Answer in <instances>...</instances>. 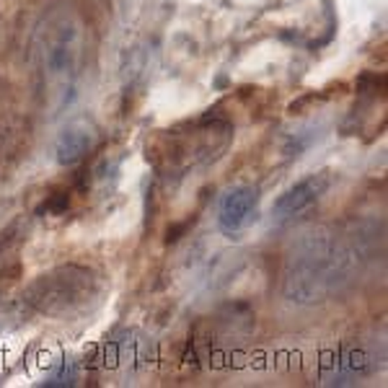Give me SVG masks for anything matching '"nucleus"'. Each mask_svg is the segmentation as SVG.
I'll list each match as a JSON object with an SVG mask.
<instances>
[{
    "label": "nucleus",
    "instance_id": "1",
    "mask_svg": "<svg viewBox=\"0 0 388 388\" xmlns=\"http://www.w3.org/2000/svg\"><path fill=\"white\" fill-rule=\"evenodd\" d=\"M85 60V21L68 0L44 8L32 34V68L47 119L60 117L78 91Z\"/></svg>",
    "mask_w": 388,
    "mask_h": 388
},
{
    "label": "nucleus",
    "instance_id": "2",
    "mask_svg": "<svg viewBox=\"0 0 388 388\" xmlns=\"http://www.w3.org/2000/svg\"><path fill=\"white\" fill-rule=\"evenodd\" d=\"M363 236L337 228H313L298 238L285 259L282 296L293 303H324L339 296L360 272Z\"/></svg>",
    "mask_w": 388,
    "mask_h": 388
},
{
    "label": "nucleus",
    "instance_id": "3",
    "mask_svg": "<svg viewBox=\"0 0 388 388\" xmlns=\"http://www.w3.org/2000/svg\"><path fill=\"white\" fill-rule=\"evenodd\" d=\"M102 277L81 264H62L44 272L24 290V305L47 319H76L102 300Z\"/></svg>",
    "mask_w": 388,
    "mask_h": 388
},
{
    "label": "nucleus",
    "instance_id": "4",
    "mask_svg": "<svg viewBox=\"0 0 388 388\" xmlns=\"http://www.w3.org/2000/svg\"><path fill=\"white\" fill-rule=\"evenodd\" d=\"M230 140H233V130L228 122L207 117L160 135L158 153H153V155H158V163L163 160V166H169V169L186 171L220 158Z\"/></svg>",
    "mask_w": 388,
    "mask_h": 388
},
{
    "label": "nucleus",
    "instance_id": "5",
    "mask_svg": "<svg viewBox=\"0 0 388 388\" xmlns=\"http://www.w3.org/2000/svg\"><path fill=\"white\" fill-rule=\"evenodd\" d=\"M259 192L251 184L230 186L218 205V228L226 238H241L256 218Z\"/></svg>",
    "mask_w": 388,
    "mask_h": 388
},
{
    "label": "nucleus",
    "instance_id": "6",
    "mask_svg": "<svg viewBox=\"0 0 388 388\" xmlns=\"http://www.w3.org/2000/svg\"><path fill=\"white\" fill-rule=\"evenodd\" d=\"M329 189V174L326 171H319V174H308L305 179H300L298 184H293L290 189L279 194L275 205H272V215L275 220L285 223V220H293L296 215L305 212L311 205H316L326 194Z\"/></svg>",
    "mask_w": 388,
    "mask_h": 388
},
{
    "label": "nucleus",
    "instance_id": "7",
    "mask_svg": "<svg viewBox=\"0 0 388 388\" xmlns=\"http://www.w3.org/2000/svg\"><path fill=\"white\" fill-rule=\"evenodd\" d=\"M93 143H96L93 125L85 122V119H76V122H70L57 135L55 158H57L60 166H76V163H81L93 151Z\"/></svg>",
    "mask_w": 388,
    "mask_h": 388
}]
</instances>
